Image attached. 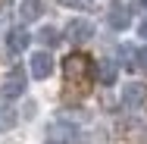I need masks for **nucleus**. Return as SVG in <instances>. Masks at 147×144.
Here are the masks:
<instances>
[{"mask_svg":"<svg viewBox=\"0 0 147 144\" xmlns=\"http://www.w3.org/2000/svg\"><path fill=\"white\" fill-rule=\"evenodd\" d=\"M66 38H69L72 44L91 41V38H94V22H88V19H72V22L66 25Z\"/></svg>","mask_w":147,"mask_h":144,"instance_id":"nucleus-5","label":"nucleus"},{"mask_svg":"<svg viewBox=\"0 0 147 144\" xmlns=\"http://www.w3.org/2000/svg\"><path fill=\"white\" fill-rule=\"evenodd\" d=\"M141 3H144V6H147V0H141Z\"/></svg>","mask_w":147,"mask_h":144,"instance_id":"nucleus-15","label":"nucleus"},{"mask_svg":"<svg viewBox=\"0 0 147 144\" xmlns=\"http://www.w3.org/2000/svg\"><path fill=\"white\" fill-rule=\"evenodd\" d=\"M66 75L72 78V82H85V75H91V63H88V57H69L66 59Z\"/></svg>","mask_w":147,"mask_h":144,"instance_id":"nucleus-6","label":"nucleus"},{"mask_svg":"<svg viewBox=\"0 0 147 144\" xmlns=\"http://www.w3.org/2000/svg\"><path fill=\"white\" fill-rule=\"evenodd\" d=\"M107 25H110L113 31H125L128 25H131V6L122 3V0H113L110 9H107Z\"/></svg>","mask_w":147,"mask_h":144,"instance_id":"nucleus-3","label":"nucleus"},{"mask_svg":"<svg viewBox=\"0 0 147 144\" xmlns=\"http://www.w3.org/2000/svg\"><path fill=\"white\" fill-rule=\"evenodd\" d=\"M147 97V88L138 85V82H128V85H122V107H128V110H135V107H141V100Z\"/></svg>","mask_w":147,"mask_h":144,"instance_id":"nucleus-7","label":"nucleus"},{"mask_svg":"<svg viewBox=\"0 0 147 144\" xmlns=\"http://www.w3.org/2000/svg\"><path fill=\"white\" fill-rule=\"evenodd\" d=\"M59 3H63V6H78V9H88L91 6L88 0H59Z\"/></svg>","mask_w":147,"mask_h":144,"instance_id":"nucleus-13","label":"nucleus"},{"mask_svg":"<svg viewBox=\"0 0 147 144\" xmlns=\"http://www.w3.org/2000/svg\"><path fill=\"white\" fill-rule=\"evenodd\" d=\"M78 138H82V132H78V125H72V122L57 119V122L47 125V141L50 144H75Z\"/></svg>","mask_w":147,"mask_h":144,"instance_id":"nucleus-1","label":"nucleus"},{"mask_svg":"<svg viewBox=\"0 0 147 144\" xmlns=\"http://www.w3.org/2000/svg\"><path fill=\"white\" fill-rule=\"evenodd\" d=\"M44 16V0H22L19 3V19L22 22H38Z\"/></svg>","mask_w":147,"mask_h":144,"instance_id":"nucleus-9","label":"nucleus"},{"mask_svg":"<svg viewBox=\"0 0 147 144\" xmlns=\"http://www.w3.org/2000/svg\"><path fill=\"white\" fill-rule=\"evenodd\" d=\"M94 72H97V82H100V85H113L116 75H119V66L113 63V59H97Z\"/></svg>","mask_w":147,"mask_h":144,"instance_id":"nucleus-10","label":"nucleus"},{"mask_svg":"<svg viewBox=\"0 0 147 144\" xmlns=\"http://www.w3.org/2000/svg\"><path fill=\"white\" fill-rule=\"evenodd\" d=\"M25 94V72L22 69H9L3 78H0V97L6 100H16Z\"/></svg>","mask_w":147,"mask_h":144,"instance_id":"nucleus-2","label":"nucleus"},{"mask_svg":"<svg viewBox=\"0 0 147 144\" xmlns=\"http://www.w3.org/2000/svg\"><path fill=\"white\" fill-rule=\"evenodd\" d=\"M138 31H141V38H144V41H147V19H144V22H141V28H138Z\"/></svg>","mask_w":147,"mask_h":144,"instance_id":"nucleus-14","label":"nucleus"},{"mask_svg":"<svg viewBox=\"0 0 147 144\" xmlns=\"http://www.w3.org/2000/svg\"><path fill=\"white\" fill-rule=\"evenodd\" d=\"M16 122H19L16 110H9V107H0V132H9Z\"/></svg>","mask_w":147,"mask_h":144,"instance_id":"nucleus-11","label":"nucleus"},{"mask_svg":"<svg viewBox=\"0 0 147 144\" xmlns=\"http://www.w3.org/2000/svg\"><path fill=\"white\" fill-rule=\"evenodd\" d=\"M38 38H41V41H44L47 47H57V44H59V31L53 28V25H47V28H41V31H38Z\"/></svg>","mask_w":147,"mask_h":144,"instance_id":"nucleus-12","label":"nucleus"},{"mask_svg":"<svg viewBox=\"0 0 147 144\" xmlns=\"http://www.w3.org/2000/svg\"><path fill=\"white\" fill-rule=\"evenodd\" d=\"M28 31L22 28V25H16V28H9V34H6V50L9 53H22L25 47H28Z\"/></svg>","mask_w":147,"mask_h":144,"instance_id":"nucleus-8","label":"nucleus"},{"mask_svg":"<svg viewBox=\"0 0 147 144\" xmlns=\"http://www.w3.org/2000/svg\"><path fill=\"white\" fill-rule=\"evenodd\" d=\"M28 66H31V75L44 82V78L53 75V66H57V63H53V57H50V50H38V53H31Z\"/></svg>","mask_w":147,"mask_h":144,"instance_id":"nucleus-4","label":"nucleus"}]
</instances>
